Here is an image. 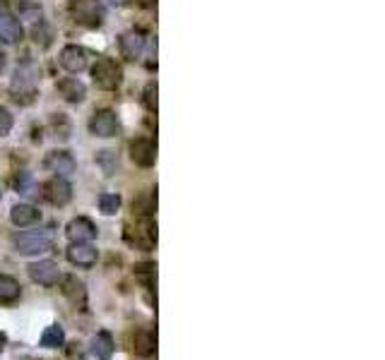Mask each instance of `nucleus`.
I'll return each mask as SVG.
<instances>
[{
	"mask_svg": "<svg viewBox=\"0 0 385 360\" xmlns=\"http://www.w3.org/2000/svg\"><path fill=\"white\" fill-rule=\"evenodd\" d=\"M36 68L32 63H25L17 68L15 77H12L10 84V94L12 101L20 103V106H29L32 101L36 99Z\"/></svg>",
	"mask_w": 385,
	"mask_h": 360,
	"instance_id": "obj_1",
	"label": "nucleus"
},
{
	"mask_svg": "<svg viewBox=\"0 0 385 360\" xmlns=\"http://www.w3.org/2000/svg\"><path fill=\"white\" fill-rule=\"evenodd\" d=\"M70 17H73L77 25L89 27V29H97V27L104 25L106 20V8L101 5L99 0H70Z\"/></svg>",
	"mask_w": 385,
	"mask_h": 360,
	"instance_id": "obj_2",
	"label": "nucleus"
},
{
	"mask_svg": "<svg viewBox=\"0 0 385 360\" xmlns=\"http://www.w3.org/2000/svg\"><path fill=\"white\" fill-rule=\"evenodd\" d=\"M15 248L25 257L51 253L53 250V235L49 231H25V233H20L15 238Z\"/></svg>",
	"mask_w": 385,
	"mask_h": 360,
	"instance_id": "obj_3",
	"label": "nucleus"
},
{
	"mask_svg": "<svg viewBox=\"0 0 385 360\" xmlns=\"http://www.w3.org/2000/svg\"><path fill=\"white\" fill-rule=\"evenodd\" d=\"M92 79L99 89L111 92L123 79V70H121V65L114 58H97V63L92 65Z\"/></svg>",
	"mask_w": 385,
	"mask_h": 360,
	"instance_id": "obj_4",
	"label": "nucleus"
},
{
	"mask_svg": "<svg viewBox=\"0 0 385 360\" xmlns=\"http://www.w3.org/2000/svg\"><path fill=\"white\" fill-rule=\"evenodd\" d=\"M41 195H44L46 202H51L53 207H65L70 200H73V185L68 180L60 178V175H53L41 185Z\"/></svg>",
	"mask_w": 385,
	"mask_h": 360,
	"instance_id": "obj_5",
	"label": "nucleus"
},
{
	"mask_svg": "<svg viewBox=\"0 0 385 360\" xmlns=\"http://www.w3.org/2000/svg\"><path fill=\"white\" fill-rule=\"evenodd\" d=\"M119 130H121L119 116H116L114 111H109V108H104V111H97L92 118H89V132H92L94 137L109 140V137L119 135Z\"/></svg>",
	"mask_w": 385,
	"mask_h": 360,
	"instance_id": "obj_6",
	"label": "nucleus"
},
{
	"mask_svg": "<svg viewBox=\"0 0 385 360\" xmlns=\"http://www.w3.org/2000/svg\"><path fill=\"white\" fill-rule=\"evenodd\" d=\"M27 272H29L32 281L39 283V286H55V283L60 281L58 264L51 262V259H39V262H32L29 267H27Z\"/></svg>",
	"mask_w": 385,
	"mask_h": 360,
	"instance_id": "obj_7",
	"label": "nucleus"
},
{
	"mask_svg": "<svg viewBox=\"0 0 385 360\" xmlns=\"http://www.w3.org/2000/svg\"><path fill=\"white\" fill-rule=\"evenodd\" d=\"M65 257H68V262L75 264V267L89 269V267H94V264H97L99 253H97V248H94L92 243H70Z\"/></svg>",
	"mask_w": 385,
	"mask_h": 360,
	"instance_id": "obj_8",
	"label": "nucleus"
},
{
	"mask_svg": "<svg viewBox=\"0 0 385 360\" xmlns=\"http://www.w3.org/2000/svg\"><path fill=\"white\" fill-rule=\"evenodd\" d=\"M65 235H68L70 243H92L97 238V226L87 216H77L65 226Z\"/></svg>",
	"mask_w": 385,
	"mask_h": 360,
	"instance_id": "obj_9",
	"label": "nucleus"
},
{
	"mask_svg": "<svg viewBox=\"0 0 385 360\" xmlns=\"http://www.w3.org/2000/svg\"><path fill=\"white\" fill-rule=\"evenodd\" d=\"M60 291L77 310H87V288L77 277H73V274L60 277Z\"/></svg>",
	"mask_w": 385,
	"mask_h": 360,
	"instance_id": "obj_10",
	"label": "nucleus"
},
{
	"mask_svg": "<svg viewBox=\"0 0 385 360\" xmlns=\"http://www.w3.org/2000/svg\"><path fill=\"white\" fill-rule=\"evenodd\" d=\"M46 168L51 170V173L60 175V178H68V175H73L75 170H77V161L73 159V154L65 149H55L51 151L49 156H46Z\"/></svg>",
	"mask_w": 385,
	"mask_h": 360,
	"instance_id": "obj_11",
	"label": "nucleus"
},
{
	"mask_svg": "<svg viewBox=\"0 0 385 360\" xmlns=\"http://www.w3.org/2000/svg\"><path fill=\"white\" fill-rule=\"evenodd\" d=\"M60 68L68 70L70 75H79L84 68H87V51L82 49V46H65L63 51H60Z\"/></svg>",
	"mask_w": 385,
	"mask_h": 360,
	"instance_id": "obj_12",
	"label": "nucleus"
},
{
	"mask_svg": "<svg viewBox=\"0 0 385 360\" xmlns=\"http://www.w3.org/2000/svg\"><path fill=\"white\" fill-rule=\"evenodd\" d=\"M119 51H121V55H123L125 60L135 63V60L142 58L145 36L140 34V31H125V34H121V39H119Z\"/></svg>",
	"mask_w": 385,
	"mask_h": 360,
	"instance_id": "obj_13",
	"label": "nucleus"
},
{
	"mask_svg": "<svg viewBox=\"0 0 385 360\" xmlns=\"http://www.w3.org/2000/svg\"><path fill=\"white\" fill-rule=\"evenodd\" d=\"M130 159L140 166V168H149L157 161V144L152 140H135L130 144Z\"/></svg>",
	"mask_w": 385,
	"mask_h": 360,
	"instance_id": "obj_14",
	"label": "nucleus"
},
{
	"mask_svg": "<svg viewBox=\"0 0 385 360\" xmlns=\"http://www.w3.org/2000/svg\"><path fill=\"white\" fill-rule=\"evenodd\" d=\"M22 36H25V29H22V22L17 20L15 15L10 12H0V41H5V44H20Z\"/></svg>",
	"mask_w": 385,
	"mask_h": 360,
	"instance_id": "obj_15",
	"label": "nucleus"
},
{
	"mask_svg": "<svg viewBox=\"0 0 385 360\" xmlns=\"http://www.w3.org/2000/svg\"><path fill=\"white\" fill-rule=\"evenodd\" d=\"M55 89H58V94L68 103H82L84 97H87V87H84V84L79 82L77 77L60 79V82H55Z\"/></svg>",
	"mask_w": 385,
	"mask_h": 360,
	"instance_id": "obj_16",
	"label": "nucleus"
},
{
	"mask_svg": "<svg viewBox=\"0 0 385 360\" xmlns=\"http://www.w3.org/2000/svg\"><path fill=\"white\" fill-rule=\"evenodd\" d=\"M10 221L17 226V229H27V226H34L36 221H41V211L36 209L34 205H27V202H22V205L12 207Z\"/></svg>",
	"mask_w": 385,
	"mask_h": 360,
	"instance_id": "obj_17",
	"label": "nucleus"
},
{
	"mask_svg": "<svg viewBox=\"0 0 385 360\" xmlns=\"http://www.w3.org/2000/svg\"><path fill=\"white\" fill-rule=\"evenodd\" d=\"M22 296V286L15 277H8V274H0V305H12Z\"/></svg>",
	"mask_w": 385,
	"mask_h": 360,
	"instance_id": "obj_18",
	"label": "nucleus"
},
{
	"mask_svg": "<svg viewBox=\"0 0 385 360\" xmlns=\"http://www.w3.org/2000/svg\"><path fill=\"white\" fill-rule=\"evenodd\" d=\"M114 336L109 334V331H99V334L92 339V355L97 360H111V355H114Z\"/></svg>",
	"mask_w": 385,
	"mask_h": 360,
	"instance_id": "obj_19",
	"label": "nucleus"
},
{
	"mask_svg": "<svg viewBox=\"0 0 385 360\" xmlns=\"http://www.w3.org/2000/svg\"><path fill=\"white\" fill-rule=\"evenodd\" d=\"M133 348H135V353H138V355L147 358V355H152L154 350H157V336H154L152 331L140 329L138 334H135V339H133Z\"/></svg>",
	"mask_w": 385,
	"mask_h": 360,
	"instance_id": "obj_20",
	"label": "nucleus"
},
{
	"mask_svg": "<svg viewBox=\"0 0 385 360\" xmlns=\"http://www.w3.org/2000/svg\"><path fill=\"white\" fill-rule=\"evenodd\" d=\"M63 344H65L63 326H58V324L46 326L44 334H41V346H44V348H60Z\"/></svg>",
	"mask_w": 385,
	"mask_h": 360,
	"instance_id": "obj_21",
	"label": "nucleus"
},
{
	"mask_svg": "<svg viewBox=\"0 0 385 360\" xmlns=\"http://www.w3.org/2000/svg\"><path fill=\"white\" fill-rule=\"evenodd\" d=\"M121 209V197L116 192H104L99 195V211L104 216H114Z\"/></svg>",
	"mask_w": 385,
	"mask_h": 360,
	"instance_id": "obj_22",
	"label": "nucleus"
},
{
	"mask_svg": "<svg viewBox=\"0 0 385 360\" xmlns=\"http://www.w3.org/2000/svg\"><path fill=\"white\" fill-rule=\"evenodd\" d=\"M157 94H159V87L157 82H147V87H145V94H142V101L145 106H147L149 113H157Z\"/></svg>",
	"mask_w": 385,
	"mask_h": 360,
	"instance_id": "obj_23",
	"label": "nucleus"
},
{
	"mask_svg": "<svg viewBox=\"0 0 385 360\" xmlns=\"http://www.w3.org/2000/svg\"><path fill=\"white\" fill-rule=\"evenodd\" d=\"M12 125H15V118H12V113L8 111L5 106H0V137L10 135Z\"/></svg>",
	"mask_w": 385,
	"mask_h": 360,
	"instance_id": "obj_24",
	"label": "nucleus"
},
{
	"mask_svg": "<svg viewBox=\"0 0 385 360\" xmlns=\"http://www.w3.org/2000/svg\"><path fill=\"white\" fill-rule=\"evenodd\" d=\"M53 127H55V132H58V137H63V140H68V137H70V123H68V118H65L63 113L53 116Z\"/></svg>",
	"mask_w": 385,
	"mask_h": 360,
	"instance_id": "obj_25",
	"label": "nucleus"
},
{
	"mask_svg": "<svg viewBox=\"0 0 385 360\" xmlns=\"http://www.w3.org/2000/svg\"><path fill=\"white\" fill-rule=\"evenodd\" d=\"M135 274H140V277H142V274H149V277H154V274H157V264H138V267H135Z\"/></svg>",
	"mask_w": 385,
	"mask_h": 360,
	"instance_id": "obj_26",
	"label": "nucleus"
},
{
	"mask_svg": "<svg viewBox=\"0 0 385 360\" xmlns=\"http://www.w3.org/2000/svg\"><path fill=\"white\" fill-rule=\"evenodd\" d=\"M106 3H109V5H116V8H121V5H125V3H128V0H106Z\"/></svg>",
	"mask_w": 385,
	"mask_h": 360,
	"instance_id": "obj_27",
	"label": "nucleus"
},
{
	"mask_svg": "<svg viewBox=\"0 0 385 360\" xmlns=\"http://www.w3.org/2000/svg\"><path fill=\"white\" fill-rule=\"evenodd\" d=\"M5 344H8V336H5V334H0V350L5 348Z\"/></svg>",
	"mask_w": 385,
	"mask_h": 360,
	"instance_id": "obj_28",
	"label": "nucleus"
}]
</instances>
